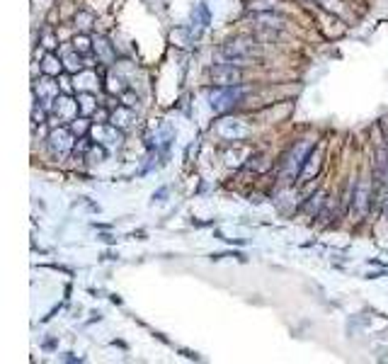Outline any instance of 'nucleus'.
<instances>
[{
	"instance_id": "obj_16",
	"label": "nucleus",
	"mask_w": 388,
	"mask_h": 364,
	"mask_svg": "<svg viewBox=\"0 0 388 364\" xmlns=\"http://www.w3.org/2000/svg\"><path fill=\"white\" fill-rule=\"evenodd\" d=\"M386 216H388V202H386Z\"/></svg>"
},
{
	"instance_id": "obj_3",
	"label": "nucleus",
	"mask_w": 388,
	"mask_h": 364,
	"mask_svg": "<svg viewBox=\"0 0 388 364\" xmlns=\"http://www.w3.org/2000/svg\"><path fill=\"white\" fill-rule=\"evenodd\" d=\"M257 52L255 41L252 39H233L224 47V56L233 58V61H246V58H252Z\"/></svg>"
},
{
	"instance_id": "obj_14",
	"label": "nucleus",
	"mask_w": 388,
	"mask_h": 364,
	"mask_svg": "<svg viewBox=\"0 0 388 364\" xmlns=\"http://www.w3.org/2000/svg\"><path fill=\"white\" fill-rule=\"evenodd\" d=\"M76 49H80V52H87V39H85V36L76 39Z\"/></svg>"
},
{
	"instance_id": "obj_13",
	"label": "nucleus",
	"mask_w": 388,
	"mask_h": 364,
	"mask_svg": "<svg viewBox=\"0 0 388 364\" xmlns=\"http://www.w3.org/2000/svg\"><path fill=\"white\" fill-rule=\"evenodd\" d=\"M100 52H103V56L107 58V61H112V58H114L112 47H109V44H107V41H105V39H100Z\"/></svg>"
},
{
	"instance_id": "obj_2",
	"label": "nucleus",
	"mask_w": 388,
	"mask_h": 364,
	"mask_svg": "<svg viewBox=\"0 0 388 364\" xmlns=\"http://www.w3.org/2000/svg\"><path fill=\"white\" fill-rule=\"evenodd\" d=\"M211 81L216 85H240V78H243V71L233 63H216L209 71Z\"/></svg>"
},
{
	"instance_id": "obj_6",
	"label": "nucleus",
	"mask_w": 388,
	"mask_h": 364,
	"mask_svg": "<svg viewBox=\"0 0 388 364\" xmlns=\"http://www.w3.org/2000/svg\"><path fill=\"white\" fill-rule=\"evenodd\" d=\"M374 175L381 182H388V149L376 151V163H374Z\"/></svg>"
},
{
	"instance_id": "obj_5",
	"label": "nucleus",
	"mask_w": 388,
	"mask_h": 364,
	"mask_svg": "<svg viewBox=\"0 0 388 364\" xmlns=\"http://www.w3.org/2000/svg\"><path fill=\"white\" fill-rule=\"evenodd\" d=\"M219 133L224 136V139H243V136H248V127L240 122H221L219 124Z\"/></svg>"
},
{
	"instance_id": "obj_11",
	"label": "nucleus",
	"mask_w": 388,
	"mask_h": 364,
	"mask_svg": "<svg viewBox=\"0 0 388 364\" xmlns=\"http://www.w3.org/2000/svg\"><path fill=\"white\" fill-rule=\"evenodd\" d=\"M192 20L197 22L200 20L202 22V27H206L211 22V15H209V6L206 3H200V6L194 8V12H192Z\"/></svg>"
},
{
	"instance_id": "obj_10",
	"label": "nucleus",
	"mask_w": 388,
	"mask_h": 364,
	"mask_svg": "<svg viewBox=\"0 0 388 364\" xmlns=\"http://www.w3.org/2000/svg\"><path fill=\"white\" fill-rule=\"evenodd\" d=\"M61 61H58V58H54V56H44V61H41V71L46 73V76H58V73H61Z\"/></svg>"
},
{
	"instance_id": "obj_1",
	"label": "nucleus",
	"mask_w": 388,
	"mask_h": 364,
	"mask_svg": "<svg viewBox=\"0 0 388 364\" xmlns=\"http://www.w3.org/2000/svg\"><path fill=\"white\" fill-rule=\"evenodd\" d=\"M243 98H246V90L240 85H219L216 90H211V109L216 114L230 112L235 105L243 103Z\"/></svg>"
},
{
	"instance_id": "obj_12",
	"label": "nucleus",
	"mask_w": 388,
	"mask_h": 364,
	"mask_svg": "<svg viewBox=\"0 0 388 364\" xmlns=\"http://www.w3.org/2000/svg\"><path fill=\"white\" fill-rule=\"evenodd\" d=\"M78 100H80L78 105H80V112L83 114H90L92 109H95V105H92V103H95V98H92V95H80Z\"/></svg>"
},
{
	"instance_id": "obj_7",
	"label": "nucleus",
	"mask_w": 388,
	"mask_h": 364,
	"mask_svg": "<svg viewBox=\"0 0 388 364\" xmlns=\"http://www.w3.org/2000/svg\"><path fill=\"white\" fill-rule=\"evenodd\" d=\"M54 103H56V114L61 119H71L73 114L80 112V105L73 103V100H68V98H56Z\"/></svg>"
},
{
	"instance_id": "obj_8",
	"label": "nucleus",
	"mask_w": 388,
	"mask_h": 364,
	"mask_svg": "<svg viewBox=\"0 0 388 364\" xmlns=\"http://www.w3.org/2000/svg\"><path fill=\"white\" fill-rule=\"evenodd\" d=\"M52 149L58 151V153H66L71 149V133L66 129H58V131L52 133Z\"/></svg>"
},
{
	"instance_id": "obj_15",
	"label": "nucleus",
	"mask_w": 388,
	"mask_h": 364,
	"mask_svg": "<svg viewBox=\"0 0 388 364\" xmlns=\"http://www.w3.org/2000/svg\"><path fill=\"white\" fill-rule=\"evenodd\" d=\"M381 127H383V131H386V139H388V117H386V119H383V122H381Z\"/></svg>"
},
{
	"instance_id": "obj_9",
	"label": "nucleus",
	"mask_w": 388,
	"mask_h": 364,
	"mask_svg": "<svg viewBox=\"0 0 388 364\" xmlns=\"http://www.w3.org/2000/svg\"><path fill=\"white\" fill-rule=\"evenodd\" d=\"M354 206H357V214H364L369 209V185L364 180L357 185V192H354Z\"/></svg>"
},
{
	"instance_id": "obj_4",
	"label": "nucleus",
	"mask_w": 388,
	"mask_h": 364,
	"mask_svg": "<svg viewBox=\"0 0 388 364\" xmlns=\"http://www.w3.org/2000/svg\"><path fill=\"white\" fill-rule=\"evenodd\" d=\"M316 151V144H311V141H299L294 149H291V156H289V170L294 168V175H301L303 168H306V163L311 160V153Z\"/></svg>"
}]
</instances>
